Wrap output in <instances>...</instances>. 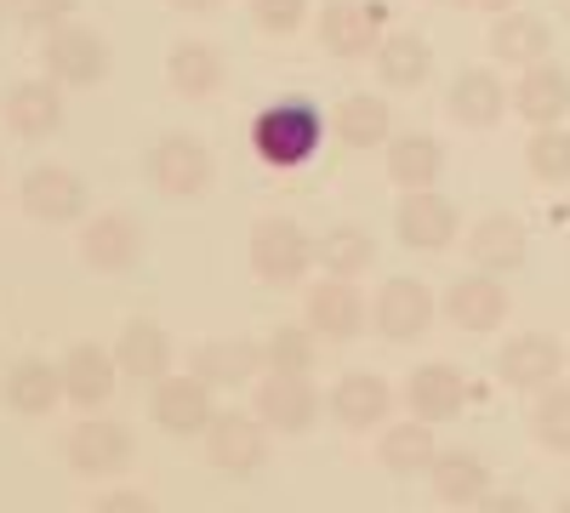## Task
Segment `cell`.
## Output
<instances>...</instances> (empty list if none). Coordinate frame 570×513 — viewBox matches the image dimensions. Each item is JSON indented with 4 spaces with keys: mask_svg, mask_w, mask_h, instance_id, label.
Here are the masks:
<instances>
[{
    "mask_svg": "<svg viewBox=\"0 0 570 513\" xmlns=\"http://www.w3.org/2000/svg\"><path fill=\"white\" fill-rule=\"evenodd\" d=\"M320 131H325V126H320V109H314L308 98H279V103H268V109L252 120V149H257V160L274 166V171H297V166L314 160Z\"/></svg>",
    "mask_w": 570,
    "mask_h": 513,
    "instance_id": "obj_1",
    "label": "cell"
},
{
    "mask_svg": "<svg viewBox=\"0 0 570 513\" xmlns=\"http://www.w3.org/2000/svg\"><path fill=\"white\" fill-rule=\"evenodd\" d=\"M320 240L297 217H257L252 223V274L268 286H297V279L320 263Z\"/></svg>",
    "mask_w": 570,
    "mask_h": 513,
    "instance_id": "obj_2",
    "label": "cell"
},
{
    "mask_svg": "<svg viewBox=\"0 0 570 513\" xmlns=\"http://www.w3.org/2000/svg\"><path fill=\"white\" fill-rule=\"evenodd\" d=\"M142 171H149L155 195L195 200V195L212 189V149L195 131H166V137H155V149L142 155Z\"/></svg>",
    "mask_w": 570,
    "mask_h": 513,
    "instance_id": "obj_3",
    "label": "cell"
},
{
    "mask_svg": "<svg viewBox=\"0 0 570 513\" xmlns=\"http://www.w3.org/2000/svg\"><path fill=\"white\" fill-rule=\"evenodd\" d=\"M383 0H325L320 7V52L337 63H360L383 46Z\"/></svg>",
    "mask_w": 570,
    "mask_h": 513,
    "instance_id": "obj_4",
    "label": "cell"
},
{
    "mask_svg": "<svg viewBox=\"0 0 570 513\" xmlns=\"http://www.w3.org/2000/svg\"><path fill=\"white\" fill-rule=\"evenodd\" d=\"M206 456L212 468L228 480H257L263 462H268V423L252 411H217L212 428H206Z\"/></svg>",
    "mask_w": 570,
    "mask_h": 513,
    "instance_id": "obj_5",
    "label": "cell"
},
{
    "mask_svg": "<svg viewBox=\"0 0 570 513\" xmlns=\"http://www.w3.org/2000/svg\"><path fill=\"white\" fill-rule=\"evenodd\" d=\"M137 456V440L126 423H109V416H86V423L69 428L63 440V462L80 474V480H115L131 468Z\"/></svg>",
    "mask_w": 570,
    "mask_h": 513,
    "instance_id": "obj_6",
    "label": "cell"
},
{
    "mask_svg": "<svg viewBox=\"0 0 570 513\" xmlns=\"http://www.w3.org/2000/svg\"><path fill=\"white\" fill-rule=\"evenodd\" d=\"M508 308H513V297L502 292V274H485V268L456 274L451 286H445V297H440V314L456 325V332H468V337H491V332H502Z\"/></svg>",
    "mask_w": 570,
    "mask_h": 513,
    "instance_id": "obj_7",
    "label": "cell"
},
{
    "mask_svg": "<svg viewBox=\"0 0 570 513\" xmlns=\"http://www.w3.org/2000/svg\"><path fill=\"white\" fill-rule=\"evenodd\" d=\"M40 63L58 86H98L109 75V40L91 29V23H58L40 46Z\"/></svg>",
    "mask_w": 570,
    "mask_h": 513,
    "instance_id": "obj_8",
    "label": "cell"
},
{
    "mask_svg": "<svg viewBox=\"0 0 570 513\" xmlns=\"http://www.w3.org/2000/svg\"><path fill=\"white\" fill-rule=\"evenodd\" d=\"M149 416H155L160 434L195 440V434L212 428V416H217V388L200 383L195 371H188V377H171V371H166V377L155 383V394H149Z\"/></svg>",
    "mask_w": 570,
    "mask_h": 513,
    "instance_id": "obj_9",
    "label": "cell"
},
{
    "mask_svg": "<svg viewBox=\"0 0 570 513\" xmlns=\"http://www.w3.org/2000/svg\"><path fill=\"white\" fill-rule=\"evenodd\" d=\"M434 314H440L434 292H428L422 279H411V274L383 279V292H376V303H371V325H376L383 343H416L428 325H434Z\"/></svg>",
    "mask_w": 570,
    "mask_h": 513,
    "instance_id": "obj_10",
    "label": "cell"
},
{
    "mask_svg": "<svg viewBox=\"0 0 570 513\" xmlns=\"http://www.w3.org/2000/svg\"><path fill=\"white\" fill-rule=\"evenodd\" d=\"M252 411L274 434H308L320 423V388L308 377H285V371H263L252 383Z\"/></svg>",
    "mask_w": 570,
    "mask_h": 513,
    "instance_id": "obj_11",
    "label": "cell"
},
{
    "mask_svg": "<svg viewBox=\"0 0 570 513\" xmlns=\"http://www.w3.org/2000/svg\"><path fill=\"white\" fill-rule=\"evenodd\" d=\"M456 228H462V211H456V200H445L440 189H411L400 206H394V235H400V246H411V251H445L451 240H456Z\"/></svg>",
    "mask_w": 570,
    "mask_h": 513,
    "instance_id": "obj_12",
    "label": "cell"
},
{
    "mask_svg": "<svg viewBox=\"0 0 570 513\" xmlns=\"http://www.w3.org/2000/svg\"><path fill=\"white\" fill-rule=\"evenodd\" d=\"M18 200H23V211H29L35 223L52 228V223H80L86 206H91V189H86V177L69 171V166H35V171L23 177Z\"/></svg>",
    "mask_w": 570,
    "mask_h": 513,
    "instance_id": "obj_13",
    "label": "cell"
},
{
    "mask_svg": "<svg viewBox=\"0 0 570 513\" xmlns=\"http://www.w3.org/2000/svg\"><path fill=\"white\" fill-rule=\"evenodd\" d=\"M559 371H564V343L553 332H519L497 354V377L519 394H542L548 383H559Z\"/></svg>",
    "mask_w": 570,
    "mask_h": 513,
    "instance_id": "obj_14",
    "label": "cell"
},
{
    "mask_svg": "<svg viewBox=\"0 0 570 513\" xmlns=\"http://www.w3.org/2000/svg\"><path fill=\"white\" fill-rule=\"evenodd\" d=\"M80 263L91 274H126L142 263V223L131 211H98L80 228Z\"/></svg>",
    "mask_w": 570,
    "mask_h": 513,
    "instance_id": "obj_15",
    "label": "cell"
},
{
    "mask_svg": "<svg viewBox=\"0 0 570 513\" xmlns=\"http://www.w3.org/2000/svg\"><path fill=\"white\" fill-rule=\"evenodd\" d=\"M303 325L320 343H354L365 332V297L354 292V279L325 274L320 286L303 297Z\"/></svg>",
    "mask_w": 570,
    "mask_h": 513,
    "instance_id": "obj_16",
    "label": "cell"
},
{
    "mask_svg": "<svg viewBox=\"0 0 570 513\" xmlns=\"http://www.w3.org/2000/svg\"><path fill=\"white\" fill-rule=\"evenodd\" d=\"M0 120H7L12 137L23 144H40L63 126V86L52 75H35V80H18L7 98H0Z\"/></svg>",
    "mask_w": 570,
    "mask_h": 513,
    "instance_id": "obj_17",
    "label": "cell"
},
{
    "mask_svg": "<svg viewBox=\"0 0 570 513\" xmlns=\"http://www.w3.org/2000/svg\"><path fill=\"white\" fill-rule=\"evenodd\" d=\"M405 411L422 416V423H456L468 411V377L451 365V359H428L405 377Z\"/></svg>",
    "mask_w": 570,
    "mask_h": 513,
    "instance_id": "obj_18",
    "label": "cell"
},
{
    "mask_svg": "<svg viewBox=\"0 0 570 513\" xmlns=\"http://www.w3.org/2000/svg\"><path fill=\"white\" fill-rule=\"evenodd\" d=\"M325 411L337 416L348 434H365V428H383L389 411H394V388L389 377H376V371H343L337 388H331Z\"/></svg>",
    "mask_w": 570,
    "mask_h": 513,
    "instance_id": "obj_19",
    "label": "cell"
},
{
    "mask_svg": "<svg viewBox=\"0 0 570 513\" xmlns=\"http://www.w3.org/2000/svg\"><path fill=\"white\" fill-rule=\"evenodd\" d=\"M513 109V86H502V75L497 69H462L456 80H451V91H445V115L456 120V126H473V131H485V126H497L502 115Z\"/></svg>",
    "mask_w": 570,
    "mask_h": 513,
    "instance_id": "obj_20",
    "label": "cell"
},
{
    "mask_svg": "<svg viewBox=\"0 0 570 513\" xmlns=\"http://www.w3.org/2000/svg\"><path fill=\"white\" fill-rule=\"evenodd\" d=\"M188 371L212 388H252L263 377V343L252 337H206L188 354Z\"/></svg>",
    "mask_w": 570,
    "mask_h": 513,
    "instance_id": "obj_21",
    "label": "cell"
},
{
    "mask_svg": "<svg viewBox=\"0 0 570 513\" xmlns=\"http://www.w3.org/2000/svg\"><path fill=\"white\" fill-rule=\"evenodd\" d=\"M485 46H491V58H497V63H508V69H531V63H548V58H553V29H548V18L513 7V12H497V18H491Z\"/></svg>",
    "mask_w": 570,
    "mask_h": 513,
    "instance_id": "obj_22",
    "label": "cell"
},
{
    "mask_svg": "<svg viewBox=\"0 0 570 513\" xmlns=\"http://www.w3.org/2000/svg\"><path fill=\"white\" fill-rule=\"evenodd\" d=\"M58 371H63V399H69V405L98 411V405H109V399H115V377H120V365H115V354H109V348H98V343H75V348L58 359Z\"/></svg>",
    "mask_w": 570,
    "mask_h": 513,
    "instance_id": "obj_23",
    "label": "cell"
},
{
    "mask_svg": "<svg viewBox=\"0 0 570 513\" xmlns=\"http://www.w3.org/2000/svg\"><path fill=\"white\" fill-rule=\"evenodd\" d=\"M228 80V52L217 40H177L166 52V86L177 98H212Z\"/></svg>",
    "mask_w": 570,
    "mask_h": 513,
    "instance_id": "obj_24",
    "label": "cell"
},
{
    "mask_svg": "<svg viewBox=\"0 0 570 513\" xmlns=\"http://www.w3.org/2000/svg\"><path fill=\"white\" fill-rule=\"evenodd\" d=\"M0 399H7V411H18V416H46L63 399V371L46 354H23V359H12L7 383H0Z\"/></svg>",
    "mask_w": 570,
    "mask_h": 513,
    "instance_id": "obj_25",
    "label": "cell"
},
{
    "mask_svg": "<svg viewBox=\"0 0 570 513\" xmlns=\"http://www.w3.org/2000/svg\"><path fill=\"white\" fill-rule=\"evenodd\" d=\"M531 251V235H525V223L508 217V211H491L473 223V235H468V257L473 268H485V274H513L519 263H525Z\"/></svg>",
    "mask_w": 570,
    "mask_h": 513,
    "instance_id": "obj_26",
    "label": "cell"
},
{
    "mask_svg": "<svg viewBox=\"0 0 570 513\" xmlns=\"http://www.w3.org/2000/svg\"><path fill=\"white\" fill-rule=\"evenodd\" d=\"M513 115H525L531 126H559L570 115V75L548 58V63H531L519 69V86H513Z\"/></svg>",
    "mask_w": 570,
    "mask_h": 513,
    "instance_id": "obj_27",
    "label": "cell"
},
{
    "mask_svg": "<svg viewBox=\"0 0 570 513\" xmlns=\"http://www.w3.org/2000/svg\"><path fill=\"white\" fill-rule=\"evenodd\" d=\"M115 365H120V377L160 383L166 371H171V337H166V325H155V319H126L120 337H115Z\"/></svg>",
    "mask_w": 570,
    "mask_h": 513,
    "instance_id": "obj_28",
    "label": "cell"
},
{
    "mask_svg": "<svg viewBox=\"0 0 570 513\" xmlns=\"http://www.w3.org/2000/svg\"><path fill=\"white\" fill-rule=\"evenodd\" d=\"M371 69H376V80H383L389 91H416L428 75H434V46H428L422 34H411V29H394L371 52Z\"/></svg>",
    "mask_w": 570,
    "mask_h": 513,
    "instance_id": "obj_29",
    "label": "cell"
},
{
    "mask_svg": "<svg viewBox=\"0 0 570 513\" xmlns=\"http://www.w3.org/2000/svg\"><path fill=\"white\" fill-rule=\"evenodd\" d=\"M445 171V144L434 131H400L389 137V177H394V189H434Z\"/></svg>",
    "mask_w": 570,
    "mask_h": 513,
    "instance_id": "obj_30",
    "label": "cell"
},
{
    "mask_svg": "<svg viewBox=\"0 0 570 513\" xmlns=\"http://www.w3.org/2000/svg\"><path fill=\"white\" fill-rule=\"evenodd\" d=\"M428 485H434L445 507H480L491 496V468L473 451H440L434 468H428Z\"/></svg>",
    "mask_w": 570,
    "mask_h": 513,
    "instance_id": "obj_31",
    "label": "cell"
},
{
    "mask_svg": "<svg viewBox=\"0 0 570 513\" xmlns=\"http://www.w3.org/2000/svg\"><path fill=\"white\" fill-rule=\"evenodd\" d=\"M434 423H422V416H405V423L383 428V440H376V462H383V474L394 480H411V474H428L434 468Z\"/></svg>",
    "mask_w": 570,
    "mask_h": 513,
    "instance_id": "obj_32",
    "label": "cell"
},
{
    "mask_svg": "<svg viewBox=\"0 0 570 513\" xmlns=\"http://www.w3.org/2000/svg\"><path fill=\"white\" fill-rule=\"evenodd\" d=\"M331 131H337L343 149H383L394 137V115L383 98H371V91H348V98L331 109Z\"/></svg>",
    "mask_w": 570,
    "mask_h": 513,
    "instance_id": "obj_33",
    "label": "cell"
},
{
    "mask_svg": "<svg viewBox=\"0 0 570 513\" xmlns=\"http://www.w3.org/2000/svg\"><path fill=\"white\" fill-rule=\"evenodd\" d=\"M314 251H320V268L337 274V279H354V274H365L376 263V240H371L365 223H331Z\"/></svg>",
    "mask_w": 570,
    "mask_h": 513,
    "instance_id": "obj_34",
    "label": "cell"
},
{
    "mask_svg": "<svg viewBox=\"0 0 570 513\" xmlns=\"http://www.w3.org/2000/svg\"><path fill=\"white\" fill-rule=\"evenodd\" d=\"M320 359V337L308 325H274L263 337V371H285V377H308Z\"/></svg>",
    "mask_w": 570,
    "mask_h": 513,
    "instance_id": "obj_35",
    "label": "cell"
},
{
    "mask_svg": "<svg viewBox=\"0 0 570 513\" xmlns=\"http://www.w3.org/2000/svg\"><path fill=\"white\" fill-rule=\"evenodd\" d=\"M531 440L542 451L570 456V383H548L531 405Z\"/></svg>",
    "mask_w": 570,
    "mask_h": 513,
    "instance_id": "obj_36",
    "label": "cell"
},
{
    "mask_svg": "<svg viewBox=\"0 0 570 513\" xmlns=\"http://www.w3.org/2000/svg\"><path fill=\"white\" fill-rule=\"evenodd\" d=\"M525 171L548 189L570 182V131L564 126H531V144H525Z\"/></svg>",
    "mask_w": 570,
    "mask_h": 513,
    "instance_id": "obj_37",
    "label": "cell"
},
{
    "mask_svg": "<svg viewBox=\"0 0 570 513\" xmlns=\"http://www.w3.org/2000/svg\"><path fill=\"white\" fill-rule=\"evenodd\" d=\"M308 18H314L308 0H252V23H257V34H268V40L297 34Z\"/></svg>",
    "mask_w": 570,
    "mask_h": 513,
    "instance_id": "obj_38",
    "label": "cell"
},
{
    "mask_svg": "<svg viewBox=\"0 0 570 513\" xmlns=\"http://www.w3.org/2000/svg\"><path fill=\"white\" fill-rule=\"evenodd\" d=\"M75 7H80V0H7V18H12L18 29L52 34L58 23H69V18H75Z\"/></svg>",
    "mask_w": 570,
    "mask_h": 513,
    "instance_id": "obj_39",
    "label": "cell"
},
{
    "mask_svg": "<svg viewBox=\"0 0 570 513\" xmlns=\"http://www.w3.org/2000/svg\"><path fill=\"white\" fill-rule=\"evenodd\" d=\"M91 513H160L149 496H142V491H109V496H98V507H91Z\"/></svg>",
    "mask_w": 570,
    "mask_h": 513,
    "instance_id": "obj_40",
    "label": "cell"
},
{
    "mask_svg": "<svg viewBox=\"0 0 570 513\" xmlns=\"http://www.w3.org/2000/svg\"><path fill=\"white\" fill-rule=\"evenodd\" d=\"M473 513H537L525 496H513V491H491L480 507H473Z\"/></svg>",
    "mask_w": 570,
    "mask_h": 513,
    "instance_id": "obj_41",
    "label": "cell"
},
{
    "mask_svg": "<svg viewBox=\"0 0 570 513\" xmlns=\"http://www.w3.org/2000/svg\"><path fill=\"white\" fill-rule=\"evenodd\" d=\"M171 7H177V12H217L223 0H171Z\"/></svg>",
    "mask_w": 570,
    "mask_h": 513,
    "instance_id": "obj_42",
    "label": "cell"
},
{
    "mask_svg": "<svg viewBox=\"0 0 570 513\" xmlns=\"http://www.w3.org/2000/svg\"><path fill=\"white\" fill-rule=\"evenodd\" d=\"M468 7H485V12L497 18V12H513V0H468Z\"/></svg>",
    "mask_w": 570,
    "mask_h": 513,
    "instance_id": "obj_43",
    "label": "cell"
},
{
    "mask_svg": "<svg viewBox=\"0 0 570 513\" xmlns=\"http://www.w3.org/2000/svg\"><path fill=\"white\" fill-rule=\"evenodd\" d=\"M553 513H570V496H564V502H559V507H553Z\"/></svg>",
    "mask_w": 570,
    "mask_h": 513,
    "instance_id": "obj_44",
    "label": "cell"
},
{
    "mask_svg": "<svg viewBox=\"0 0 570 513\" xmlns=\"http://www.w3.org/2000/svg\"><path fill=\"white\" fill-rule=\"evenodd\" d=\"M564 23H570V0H564Z\"/></svg>",
    "mask_w": 570,
    "mask_h": 513,
    "instance_id": "obj_45",
    "label": "cell"
},
{
    "mask_svg": "<svg viewBox=\"0 0 570 513\" xmlns=\"http://www.w3.org/2000/svg\"><path fill=\"white\" fill-rule=\"evenodd\" d=\"M564 223H570V200H564Z\"/></svg>",
    "mask_w": 570,
    "mask_h": 513,
    "instance_id": "obj_46",
    "label": "cell"
},
{
    "mask_svg": "<svg viewBox=\"0 0 570 513\" xmlns=\"http://www.w3.org/2000/svg\"><path fill=\"white\" fill-rule=\"evenodd\" d=\"M0 12H7V0H0Z\"/></svg>",
    "mask_w": 570,
    "mask_h": 513,
    "instance_id": "obj_47",
    "label": "cell"
}]
</instances>
